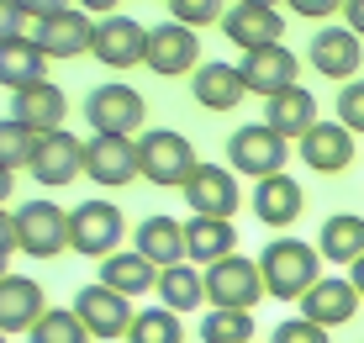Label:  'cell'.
Here are the masks:
<instances>
[{"mask_svg":"<svg viewBox=\"0 0 364 343\" xmlns=\"http://www.w3.org/2000/svg\"><path fill=\"white\" fill-rule=\"evenodd\" d=\"M348 280H354V290H359V296H364V253H359V259H354V264H348Z\"/></svg>","mask_w":364,"mask_h":343,"instance_id":"obj_44","label":"cell"},{"mask_svg":"<svg viewBox=\"0 0 364 343\" xmlns=\"http://www.w3.org/2000/svg\"><path fill=\"white\" fill-rule=\"evenodd\" d=\"M27 338L32 343H90V327L74 317V307H48Z\"/></svg>","mask_w":364,"mask_h":343,"instance_id":"obj_33","label":"cell"},{"mask_svg":"<svg viewBox=\"0 0 364 343\" xmlns=\"http://www.w3.org/2000/svg\"><path fill=\"white\" fill-rule=\"evenodd\" d=\"M296 307H301L306 322H317V327H328V333H333V327H343V322H354V317H359L364 296L354 290V280H343V275H322Z\"/></svg>","mask_w":364,"mask_h":343,"instance_id":"obj_14","label":"cell"},{"mask_svg":"<svg viewBox=\"0 0 364 343\" xmlns=\"http://www.w3.org/2000/svg\"><path fill=\"white\" fill-rule=\"evenodd\" d=\"M200 343H254V312L211 307L200 317Z\"/></svg>","mask_w":364,"mask_h":343,"instance_id":"obj_32","label":"cell"},{"mask_svg":"<svg viewBox=\"0 0 364 343\" xmlns=\"http://www.w3.org/2000/svg\"><path fill=\"white\" fill-rule=\"evenodd\" d=\"M27 169L37 174V185L58 190V185H69V180H80V174H85V143L74 132H64V127H58V132H43Z\"/></svg>","mask_w":364,"mask_h":343,"instance_id":"obj_15","label":"cell"},{"mask_svg":"<svg viewBox=\"0 0 364 343\" xmlns=\"http://www.w3.org/2000/svg\"><path fill=\"white\" fill-rule=\"evenodd\" d=\"M169 21H180V27H222V16H228V0H164Z\"/></svg>","mask_w":364,"mask_h":343,"instance_id":"obj_35","label":"cell"},{"mask_svg":"<svg viewBox=\"0 0 364 343\" xmlns=\"http://www.w3.org/2000/svg\"><path fill=\"white\" fill-rule=\"evenodd\" d=\"M122 233H127V222H122V211L111 206V201H80V206L69 211V248L85 253V259L117 253Z\"/></svg>","mask_w":364,"mask_h":343,"instance_id":"obj_7","label":"cell"},{"mask_svg":"<svg viewBox=\"0 0 364 343\" xmlns=\"http://www.w3.org/2000/svg\"><path fill=\"white\" fill-rule=\"evenodd\" d=\"M85 180H95L100 190H127L137 174V137L122 132H95L85 143Z\"/></svg>","mask_w":364,"mask_h":343,"instance_id":"obj_8","label":"cell"},{"mask_svg":"<svg viewBox=\"0 0 364 343\" xmlns=\"http://www.w3.org/2000/svg\"><path fill=\"white\" fill-rule=\"evenodd\" d=\"M11 185H16V174H11L6 164H0V206H6V201H11Z\"/></svg>","mask_w":364,"mask_h":343,"instance_id":"obj_45","label":"cell"},{"mask_svg":"<svg viewBox=\"0 0 364 343\" xmlns=\"http://www.w3.org/2000/svg\"><path fill=\"white\" fill-rule=\"evenodd\" d=\"M16 248L27 259H58L69 248V211L58 201H21L16 206Z\"/></svg>","mask_w":364,"mask_h":343,"instance_id":"obj_3","label":"cell"},{"mask_svg":"<svg viewBox=\"0 0 364 343\" xmlns=\"http://www.w3.org/2000/svg\"><path fill=\"white\" fill-rule=\"evenodd\" d=\"M338 122L348 127V132H364V80H348L343 90H338Z\"/></svg>","mask_w":364,"mask_h":343,"instance_id":"obj_37","label":"cell"},{"mask_svg":"<svg viewBox=\"0 0 364 343\" xmlns=\"http://www.w3.org/2000/svg\"><path fill=\"white\" fill-rule=\"evenodd\" d=\"M21 6H27L32 21H43V16H53V11H69L74 0H21Z\"/></svg>","mask_w":364,"mask_h":343,"instance_id":"obj_41","label":"cell"},{"mask_svg":"<svg viewBox=\"0 0 364 343\" xmlns=\"http://www.w3.org/2000/svg\"><path fill=\"white\" fill-rule=\"evenodd\" d=\"M132 248L143 253V259H154L159 270H169V264H191L185 259V222L174 217H143L132 233Z\"/></svg>","mask_w":364,"mask_h":343,"instance_id":"obj_26","label":"cell"},{"mask_svg":"<svg viewBox=\"0 0 364 343\" xmlns=\"http://www.w3.org/2000/svg\"><path fill=\"white\" fill-rule=\"evenodd\" d=\"M222 32H228L232 48L254 53V48H269L285 37V16H280V6H228Z\"/></svg>","mask_w":364,"mask_h":343,"instance_id":"obj_19","label":"cell"},{"mask_svg":"<svg viewBox=\"0 0 364 343\" xmlns=\"http://www.w3.org/2000/svg\"><path fill=\"white\" fill-rule=\"evenodd\" d=\"M90 37H95V21L85 16L80 6H69V11H53V16L37 21L32 43L43 48L48 58H80V53H90Z\"/></svg>","mask_w":364,"mask_h":343,"instance_id":"obj_17","label":"cell"},{"mask_svg":"<svg viewBox=\"0 0 364 343\" xmlns=\"http://www.w3.org/2000/svg\"><path fill=\"white\" fill-rule=\"evenodd\" d=\"M343 16H348L343 27L354 32V37H364V0H343Z\"/></svg>","mask_w":364,"mask_h":343,"instance_id":"obj_42","label":"cell"},{"mask_svg":"<svg viewBox=\"0 0 364 343\" xmlns=\"http://www.w3.org/2000/svg\"><path fill=\"white\" fill-rule=\"evenodd\" d=\"M0 275H6V264H0Z\"/></svg>","mask_w":364,"mask_h":343,"instance_id":"obj_47","label":"cell"},{"mask_svg":"<svg viewBox=\"0 0 364 343\" xmlns=\"http://www.w3.org/2000/svg\"><path fill=\"white\" fill-rule=\"evenodd\" d=\"M317 253L333 264H354L364 253V217H354V211H333L328 222H322L317 233Z\"/></svg>","mask_w":364,"mask_h":343,"instance_id":"obj_30","label":"cell"},{"mask_svg":"<svg viewBox=\"0 0 364 343\" xmlns=\"http://www.w3.org/2000/svg\"><path fill=\"white\" fill-rule=\"evenodd\" d=\"M322 117H317V95L311 90H301V85H291V90H280V95H269V106H264V127H274V132L285 137V143H301V137L311 132Z\"/></svg>","mask_w":364,"mask_h":343,"instance_id":"obj_24","label":"cell"},{"mask_svg":"<svg viewBox=\"0 0 364 343\" xmlns=\"http://www.w3.org/2000/svg\"><path fill=\"white\" fill-rule=\"evenodd\" d=\"M37 137H43V132L21 127L16 117H0V164H6L11 174H16V169H27L32 154H37Z\"/></svg>","mask_w":364,"mask_h":343,"instance_id":"obj_34","label":"cell"},{"mask_svg":"<svg viewBox=\"0 0 364 343\" xmlns=\"http://www.w3.org/2000/svg\"><path fill=\"white\" fill-rule=\"evenodd\" d=\"M100 285H111V290H122L127 301H137V296H148V290L159 285V264L143 259L137 248H117V253L100 259Z\"/></svg>","mask_w":364,"mask_h":343,"instance_id":"obj_23","label":"cell"},{"mask_svg":"<svg viewBox=\"0 0 364 343\" xmlns=\"http://www.w3.org/2000/svg\"><path fill=\"white\" fill-rule=\"evenodd\" d=\"M196 148L185 132H174V127H154V132L137 137V174L143 180H154L159 190H185V180L196 174Z\"/></svg>","mask_w":364,"mask_h":343,"instance_id":"obj_2","label":"cell"},{"mask_svg":"<svg viewBox=\"0 0 364 343\" xmlns=\"http://www.w3.org/2000/svg\"><path fill=\"white\" fill-rule=\"evenodd\" d=\"M191 95H196L200 111H232V106H243V95H248L243 69H237V63H222V58H206L191 74Z\"/></svg>","mask_w":364,"mask_h":343,"instance_id":"obj_22","label":"cell"},{"mask_svg":"<svg viewBox=\"0 0 364 343\" xmlns=\"http://www.w3.org/2000/svg\"><path fill=\"white\" fill-rule=\"evenodd\" d=\"M90 53L106 63V69L127 74L137 63H148V27L132 21V16H100L95 37H90Z\"/></svg>","mask_w":364,"mask_h":343,"instance_id":"obj_9","label":"cell"},{"mask_svg":"<svg viewBox=\"0 0 364 343\" xmlns=\"http://www.w3.org/2000/svg\"><path fill=\"white\" fill-rule=\"evenodd\" d=\"M11 253H21V248H16V211L0 206V264H6Z\"/></svg>","mask_w":364,"mask_h":343,"instance_id":"obj_40","label":"cell"},{"mask_svg":"<svg viewBox=\"0 0 364 343\" xmlns=\"http://www.w3.org/2000/svg\"><path fill=\"white\" fill-rule=\"evenodd\" d=\"M243 190H237V174L228 164H196V174L185 180V206L191 217H232Z\"/></svg>","mask_w":364,"mask_h":343,"instance_id":"obj_13","label":"cell"},{"mask_svg":"<svg viewBox=\"0 0 364 343\" xmlns=\"http://www.w3.org/2000/svg\"><path fill=\"white\" fill-rule=\"evenodd\" d=\"M296 154H301V164H306L311 174H343V169H354V159H359V137L348 132L343 122H317L306 137L296 143Z\"/></svg>","mask_w":364,"mask_h":343,"instance_id":"obj_10","label":"cell"},{"mask_svg":"<svg viewBox=\"0 0 364 343\" xmlns=\"http://www.w3.org/2000/svg\"><path fill=\"white\" fill-rule=\"evenodd\" d=\"M74 317H80L85 327H90V338H127V327H132V301L122 296V290H111V285H80L74 290Z\"/></svg>","mask_w":364,"mask_h":343,"instance_id":"obj_12","label":"cell"},{"mask_svg":"<svg viewBox=\"0 0 364 343\" xmlns=\"http://www.w3.org/2000/svg\"><path fill=\"white\" fill-rule=\"evenodd\" d=\"M117 6H122V0H80V11H85V16H117Z\"/></svg>","mask_w":364,"mask_h":343,"instance_id":"obj_43","label":"cell"},{"mask_svg":"<svg viewBox=\"0 0 364 343\" xmlns=\"http://www.w3.org/2000/svg\"><path fill=\"white\" fill-rule=\"evenodd\" d=\"M359 63H364V37H354L348 27H322L311 37V69L322 80H359Z\"/></svg>","mask_w":364,"mask_h":343,"instance_id":"obj_18","label":"cell"},{"mask_svg":"<svg viewBox=\"0 0 364 343\" xmlns=\"http://www.w3.org/2000/svg\"><path fill=\"white\" fill-rule=\"evenodd\" d=\"M122 343H185V322H180V312H169V307H143L132 317V327H127Z\"/></svg>","mask_w":364,"mask_h":343,"instance_id":"obj_31","label":"cell"},{"mask_svg":"<svg viewBox=\"0 0 364 343\" xmlns=\"http://www.w3.org/2000/svg\"><path fill=\"white\" fill-rule=\"evenodd\" d=\"M148 69L159 80H180V74L200 69V32L180 27V21H159L148 27Z\"/></svg>","mask_w":364,"mask_h":343,"instance_id":"obj_11","label":"cell"},{"mask_svg":"<svg viewBox=\"0 0 364 343\" xmlns=\"http://www.w3.org/2000/svg\"><path fill=\"white\" fill-rule=\"evenodd\" d=\"M48 312V296L32 275H0V333H32L37 317Z\"/></svg>","mask_w":364,"mask_h":343,"instance_id":"obj_20","label":"cell"},{"mask_svg":"<svg viewBox=\"0 0 364 343\" xmlns=\"http://www.w3.org/2000/svg\"><path fill=\"white\" fill-rule=\"evenodd\" d=\"M228 253H237L232 217H191L185 222V259L191 264H217Z\"/></svg>","mask_w":364,"mask_h":343,"instance_id":"obj_27","label":"cell"},{"mask_svg":"<svg viewBox=\"0 0 364 343\" xmlns=\"http://www.w3.org/2000/svg\"><path fill=\"white\" fill-rule=\"evenodd\" d=\"M11 117H16L21 127H32V132H58L64 117H69L64 85L37 80V85H27V90H16V95H11Z\"/></svg>","mask_w":364,"mask_h":343,"instance_id":"obj_21","label":"cell"},{"mask_svg":"<svg viewBox=\"0 0 364 343\" xmlns=\"http://www.w3.org/2000/svg\"><path fill=\"white\" fill-rule=\"evenodd\" d=\"M80 111H85V122H90V132H122V137L143 132V122H148V100L137 95L132 85H95V90L80 100Z\"/></svg>","mask_w":364,"mask_h":343,"instance_id":"obj_5","label":"cell"},{"mask_svg":"<svg viewBox=\"0 0 364 343\" xmlns=\"http://www.w3.org/2000/svg\"><path fill=\"white\" fill-rule=\"evenodd\" d=\"M48 80V53L32 43V37H16V43H0V85L11 95L27 90V85Z\"/></svg>","mask_w":364,"mask_h":343,"instance_id":"obj_28","label":"cell"},{"mask_svg":"<svg viewBox=\"0 0 364 343\" xmlns=\"http://www.w3.org/2000/svg\"><path fill=\"white\" fill-rule=\"evenodd\" d=\"M27 6L21 0H0V43H16V37H27L21 27H27Z\"/></svg>","mask_w":364,"mask_h":343,"instance_id":"obj_38","label":"cell"},{"mask_svg":"<svg viewBox=\"0 0 364 343\" xmlns=\"http://www.w3.org/2000/svg\"><path fill=\"white\" fill-rule=\"evenodd\" d=\"M206 301L211 307H232V312H254L264 301V275H259V259H228L206 264Z\"/></svg>","mask_w":364,"mask_h":343,"instance_id":"obj_6","label":"cell"},{"mask_svg":"<svg viewBox=\"0 0 364 343\" xmlns=\"http://www.w3.org/2000/svg\"><path fill=\"white\" fill-rule=\"evenodd\" d=\"M269 343H333V333L317 327V322H306V317H285V322L269 333Z\"/></svg>","mask_w":364,"mask_h":343,"instance_id":"obj_36","label":"cell"},{"mask_svg":"<svg viewBox=\"0 0 364 343\" xmlns=\"http://www.w3.org/2000/svg\"><path fill=\"white\" fill-rule=\"evenodd\" d=\"M280 6H291L296 16H306V21H322V16H333V11H343V0H280Z\"/></svg>","mask_w":364,"mask_h":343,"instance_id":"obj_39","label":"cell"},{"mask_svg":"<svg viewBox=\"0 0 364 343\" xmlns=\"http://www.w3.org/2000/svg\"><path fill=\"white\" fill-rule=\"evenodd\" d=\"M259 275H264V296L301 301L322 280V253H317V243H301V238H274L259 253Z\"/></svg>","mask_w":364,"mask_h":343,"instance_id":"obj_1","label":"cell"},{"mask_svg":"<svg viewBox=\"0 0 364 343\" xmlns=\"http://www.w3.org/2000/svg\"><path fill=\"white\" fill-rule=\"evenodd\" d=\"M0 343H6V333H0Z\"/></svg>","mask_w":364,"mask_h":343,"instance_id":"obj_48","label":"cell"},{"mask_svg":"<svg viewBox=\"0 0 364 343\" xmlns=\"http://www.w3.org/2000/svg\"><path fill=\"white\" fill-rule=\"evenodd\" d=\"M232 6H280V0H232Z\"/></svg>","mask_w":364,"mask_h":343,"instance_id":"obj_46","label":"cell"},{"mask_svg":"<svg viewBox=\"0 0 364 343\" xmlns=\"http://www.w3.org/2000/svg\"><path fill=\"white\" fill-rule=\"evenodd\" d=\"M154 296L164 301L169 312H196V307H206V275H200L196 264H169V270H159Z\"/></svg>","mask_w":364,"mask_h":343,"instance_id":"obj_29","label":"cell"},{"mask_svg":"<svg viewBox=\"0 0 364 343\" xmlns=\"http://www.w3.org/2000/svg\"><path fill=\"white\" fill-rule=\"evenodd\" d=\"M306 206V190H301L291 174H269V180L254 185V217L264 227H291Z\"/></svg>","mask_w":364,"mask_h":343,"instance_id":"obj_25","label":"cell"},{"mask_svg":"<svg viewBox=\"0 0 364 343\" xmlns=\"http://www.w3.org/2000/svg\"><path fill=\"white\" fill-rule=\"evenodd\" d=\"M285 154H291V143L264 122H248L237 132H228V169L232 174H254V180L285 174Z\"/></svg>","mask_w":364,"mask_h":343,"instance_id":"obj_4","label":"cell"},{"mask_svg":"<svg viewBox=\"0 0 364 343\" xmlns=\"http://www.w3.org/2000/svg\"><path fill=\"white\" fill-rule=\"evenodd\" d=\"M243 85H248V95H280V90H291L296 85V74H301V58L291 53L285 43H269V48H254V53H243Z\"/></svg>","mask_w":364,"mask_h":343,"instance_id":"obj_16","label":"cell"}]
</instances>
